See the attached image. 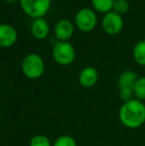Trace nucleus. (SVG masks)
Listing matches in <instances>:
<instances>
[{
	"label": "nucleus",
	"mask_w": 145,
	"mask_h": 146,
	"mask_svg": "<svg viewBox=\"0 0 145 146\" xmlns=\"http://www.w3.org/2000/svg\"><path fill=\"white\" fill-rule=\"evenodd\" d=\"M23 75L30 80H37L45 73V62L40 55L31 53L25 56L21 64Z\"/></svg>",
	"instance_id": "2"
},
{
	"label": "nucleus",
	"mask_w": 145,
	"mask_h": 146,
	"mask_svg": "<svg viewBox=\"0 0 145 146\" xmlns=\"http://www.w3.org/2000/svg\"><path fill=\"white\" fill-rule=\"evenodd\" d=\"M132 57L137 65L145 67V39L138 41L134 45L132 50Z\"/></svg>",
	"instance_id": "12"
},
{
	"label": "nucleus",
	"mask_w": 145,
	"mask_h": 146,
	"mask_svg": "<svg viewBox=\"0 0 145 146\" xmlns=\"http://www.w3.org/2000/svg\"><path fill=\"white\" fill-rule=\"evenodd\" d=\"M52 57L58 65L70 66L75 59V50L70 42L58 41L53 46Z\"/></svg>",
	"instance_id": "4"
},
{
	"label": "nucleus",
	"mask_w": 145,
	"mask_h": 146,
	"mask_svg": "<svg viewBox=\"0 0 145 146\" xmlns=\"http://www.w3.org/2000/svg\"><path fill=\"white\" fill-rule=\"evenodd\" d=\"M0 94H1V88H0Z\"/></svg>",
	"instance_id": "20"
},
{
	"label": "nucleus",
	"mask_w": 145,
	"mask_h": 146,
	"mask_svg": "<svg viewBox=\"0 0 145 146\" xmlns=\"http://www.w3.org/2000/svg\"><path fill=\"white\" fill-rule=\"evenodd\" d=\"M138 78L139 77L137 76V74L131 70H126L122 72L118 77V94H119L120 100L123 102L134 98L133 88Z\"/></svg>",
	"instance_id": "3"
},
{
	"label": "nucleus",
	"mask_w": 145,
	"mask_h": 146,
	"mask_svg": "<svg viewBox=\"0 0 145 146\" xmlns=\"http://www.w3.org/2000/svg\"><path fill=\"white\" fill-rule=\"evenodd\" d=\"M134 98L144 102L145 100V77H140L137 79L133 88Z\"/></svg>",
	"instance_id": "14"
},
{
	"label": "nucleus",
	"mask_w": 145,
	"mask_h": 146,
	"mask_svg": "<svg viewBox=\"0 0 145 146\" xmlns=\"http://www.w3.org/2000/svg\"><path fill=\"white\" fill-rule=\"evenodd\" d=\"M75 32V25L71 20L69 19H60L54 27V34L58 41L62 42H69L73 37Z\"/></svg>",
	"instance_id": "8"
},
{
	"label": "nucleus",
	"mask_w": 145,
	"mask_h": 146,
	"mask_svg": "<svg viewBox=\"0 0 145 146\" xmlns=\"http://www.w3.org/2000/svg\"><path fill=\"white\" fill-rule=\"evenodd\" d=\"M50 139L43 134H37L30 140V146H52Z\"/></svg>",
	"instance_id": "17"
},
{
	"label": "nucleus",
	"mask_w": 145,
	"mask_h": 146,
	"mask_svg": "<svg viewBox=\"0 0 145 146\" xmlns=\"http://www.w3.org/2000/svg\"><path fill=\"white\" fill-rule=\"evenodd\" d=\"M129 2L127 0H114L113 6H112V11L122 16L129 10Z\"/></svg>",
	"instance_id": "15"
},
{
	"label": "nucleus",
	"mask_w": 145,
	"mask_h": 146,
	"mask_svg": "<svg viewBox=\"0 0 145 146\" xmlns=\"http://www.w3.org/2000/svg\"><path fill=\"white\" fill-rule=\"evenodd\" d=\"M123 25L124 22L122 16L113 11L105 14L101 20V27L103 31L110 36L119 34L123 29Z\"/></svg>",
	"instance_id": "7"
},
{
	"label": "nucleus",
	"mask_w": 145,
	"mask_h": 146,
	"mask_svg": "<svg viewBox=\"0 0 145 146\" xmlns=\"http://www.w3.org/2000/svg\"><path fill=\"white\" fill-rule=\"evenodd\" d=\"M52 146H77V141L71 135H61L55 140Z\"/></svg>",
	"instance_id": "16"
},
{
	"label": "nucleus",
	"mask_w": 145,
	"mask_h": 146,
	"mask_svg": "<svg viewBox=\"0 0 145 146\" xmlns=\"http://www.w3.org/2000/svg\"><path fill=\"white\" fill-rule=\"evenodd\" d=\"M23 12L29 17L44 18L52 5V0H19Z\"/></svg>",
	"instance_id": "5"
},
{
	"label": "nucleus",
	"mask_w": 145,
	"mask_h": 146,
	"mask_svg": "<svg viewBox=\"0 0 145 146\" xmlns=\"http://www.w3.org/2000/svg\"><path fill=\"white\" fill-rule=\"evenodd\" d=\"M93 10L99 13L107 14L112 11L114 0H91Z\"/></svg>",
	"instance_id": "13"
},
{
	"label": "nucleus",
	"mask_w": 145,
	"mask_h": 146,
	"mask_svg": "<svg viewBox=\"0 0 145 146\" xmlns=\"http://www.w3.org/2000/svg\"><path fill=\"white\" fill-rule=\"evenodd\" d=\"M3 1L8 2V3H12V2H15V1H17V0H3Z\"/></svg>",
	"instance_id": "18"
},
{
	"label": "nucleus",
	"mask_w": 145,
	"mask_h": 146,
	"mask_svg": "<svg viewBox=\"0 0 145 146\" xmlns=\"http://www.w3.org/2000/svg\"><path fill=\"white\" fill-rule=\"evenodd\" d=\"M97 24V13L91 8H81L75 15V25L79 31L85 33L95 30Z\"/></svg>",
	"instance_id": "6"
},
{
	"label": "nucleus",
	"mask_w": 145,
	"mask_h": 146,
	"mask_svg": "<svg viewBox=\"0 0 145 146\" xmlns=\"http://www.w3.org/2000/svg\"><path fill=\"white\" fill-rule=\"evenodd\" d=\"M18 39V33L13 26L9 24H0V47L9 48L12 47Z\"/></svg>",
	"instance_id": "9"
},
{
	"label": "nucleus",
	"mask_w": 145,
	"mask_h": 146,
	"mask_svg": "<svg viewBox=\"0 0 145 146\" xmlns=\"http://www.w3.org/2000/svg\"><path fill=\"white\" fill-rule=\"evenodd\" d=\"M50 33V26L45 18L34 19L31 24V34L37 40H45Z\"/></svg>",
	"instance_id": "11"
},
{
	"label": "nucleus",
	"mask_w": 145,
	"mask_h": 146,
	"mask_svg": "<svg viewBox=\"0 0 145 146\" xmlns=\"http://www.w3.org/2000/svg\"><path fill=\"white\" fill-rule=\"evenodd\" d=\"M77 80H79V84L83 88H93L99 81V72L95 67L87 66L81 71Z\"/></svg>",
	"instance_id": "10"
},
{
	"label": "nucleus",
	"mask_w": 145,
	"mask_h": 146,
	"mask_svg": "<svg viewBox=\"0 0 145 146\" xmlns=\"http://www.w3.org/2000/svg\"><path fill=\"white\" fill-rule=\"evenodd\" d=\"M118 118L122 125L129 129H136L145 123V104L136 98L125 102L118 110Z\"/></svg>",
	"instance_id": "1"
},
{
	"label": "nucleus",
	"mask_w": 145,
	"mask_h": 146,
	"mask_svg": "<svg viewBox=\"0 0 145 146\" xmlns=\"http://www.w3.org/2000/svg\"><path fill=\"white\" fill-rule=\"evenodd\" d=\"M0 116H1V108H0Z\"/></svg>",
	"instance_id": "19"
}]
</instances>
